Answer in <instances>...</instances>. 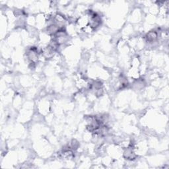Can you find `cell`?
Masks as SVG:
<instances>
[{
  "mask_svg": "<svg viewBox=\"0 0 169 169\" xmlns=\"http://www.w3.org/2000/svg\"><path fill=\"white\" fill-rule=\"evenodd\" d=\"M157 37H158L157 32L153 30V31H150L146 35L145 38L147 41L149 42H153L154 41H155L157 40Z\"/></svg>",
  "mask_w": 169,
  "mask_h": 169,
  "instance_id": "1",
  "label": "cell"
}]
</instances>
